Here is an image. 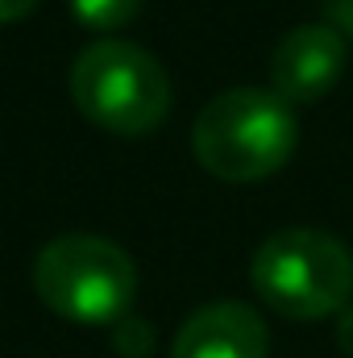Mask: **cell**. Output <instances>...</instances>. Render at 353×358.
I'll return each instance as SVG.
<instances>
[{"label":"cell","mask_w":353,"mask_h":358,"mask_svg":"<svg viewBox=\"0 0 353 358\" xmlns=\"http://www.w3.org/2000/svg\"><path fill=\"white\" fill-rule=\"evenodd\" d=\"M142 4L146 0H71V17L91 29V34H117V29H125L137 13H142Z\"/></svg>","instance_id":"obj_7"},{"label":"cell","mask_w":353,"mask_h":358,"mask_svg":"<svg viewBox=\"0 0 353 358\" xmlns=\"http://www.w3.org/2000/svg\"><path fill=\"white\" fill-rule=\"evenodd\" d=\"M295 108L270 88L220 92L191 125L195 163L225 183H258L283 171L295 155Z\"/></svg>","instance_id":"obj_1"},{"label":"cell","mask_w":353,"mask_h":358,"mask_svg":"<svg viewBox=\"0 0 353 358\" xmlns=\"http://www.w3.org/2000/svg\"><path fill=\"white\" fill-rule=\"evenodd\" d=\"M345 59H350V42L333 25H324V21L295 25L283 34V42L270 55V92L283 96L291 108L316 104L337 88Z\"/></svg>","instance_id":"obj_5"},{"label":"cell","mask_w":353,"mask_h":358,"mask_svg":"<svg viewBox=\"0 0 353 358\" xmlns=\"http://www.w3.org/2000/svg\"><path fill=\"white\" fill-rule=\"evenodd\" d=\"M33 292L71 325L112 329L137 300V263L112 238L59 234L33 259Z\"/></svg>","instance_id":"obj_2"},{"label":"cell","mask_w":353,"mask_h":358,"mask_svg":"<svg viewBox=\"0 0 353 358\" xmlns=\"http://www.w3.org/2000/svg\"><path fill=\"white\" fill-rule=\"evenodd\" d=\"M337 346L345 358H353V300L337 313Z\"/></svg>","instance_id":"obj_10"},{"label":"cell","mask_w":353,"mask_h":358,"mask_svg":"<svg viewBox=\"0 0 353 358\" xmlns=\"http://www.w3.org/2000/svg\"><path fill=\"white\" fill-rule=\"evenodd\" d=\"M33 8H38V0H0V25L21 21V17H29Z\"/></svg>","instance_id":"obj_11"},{"label":"cell","mask_w":353,"mask_h":358,"mask_svg":"<svg viewBox=\"0 0 353 358\" xmlns=\"http://www.w3.org/2000/svg\"><path fill=\"white\" fill-rule=\"evenodd\" d=\"M250 283L266 308L287 321L337 317L353 300V255L324 229L291 225L254 250Z\"/></svg>","instance_id":"obj_4"},{"label":"cell","mask_w":353,"mask_h":358,"mask_svg":"<svg viewBox=\"0 0 353 358\" xmlns=\"http://www.w3.org/2000/svg\"><path fill=\"white\" fill-rule=\"evenodd\" d=\"M320 13H324V25H333L345 42H353V0H324Z\"/></svg>","instance_id":"obj_9"},{"label":"cell","mask_w":353,"mask_h":358,"mask_svg":"<svg viewBox=\"0 0 353 358\" xmlns=\"http://www.w3.org/2000/svg\"><path fill=\"white\" fill-rule=\"evenodd\" d=\"M112 350L121 358H146L154 350V329L142 321V317H121L117 325H112Z\"/></svg>","instance_id":"obj_8"},{"label":"cell","mask_w":353,"mask_h":358,"mask_svg":"<svg viewBox=\"0 0 353 358\" xmlns=\"http://www.w3.org/2000/svg\"><path fill=\"white\" fill-rule=\"evenodd\" d=\"M71 100L96 129L146 138L171 113V76L163 63L125 38H96L71 63Z\"/></svg>","instance_id":"obj_3"},{"label":"cell","mask_w":353,"mask_h":358,"mask_svg":"<svg viewBox=\"0 0 353 358\" xmlns=\"http://www.w3.org/2000/svg\"><path fill=\"white\" fill-rule=\"evenodd\" d=\"M270 329L241 300H216L195 308L179 325L171 358H266Z\"/></svg>","instance_id":"obj_6"}]
</instances>
